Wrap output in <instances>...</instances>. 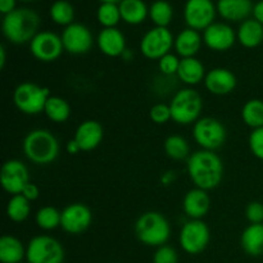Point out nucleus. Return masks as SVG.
I'll list each match as a JSON object with an SVG mask.
<instances>
[{
  "mask_svg": "<svg viewBox=\"0 0 263 263\" xmlns=\"http://www.w3.org/2000/svg\"><path fill=\"white\" fill-rule=\"evenodd\" d=\"M186 168L190 180L199 189L213 190L222 181V159L215 152L202 149L192 153L187 158Z\"/></svg>",
  "mask_w": 263,
  "mask_h": 263,
  "instance_id": "obj_1",
  "label": "nucleus"
},
{
  "mask_svg": "<svg viewBox=\"0 0 263 263\" xmlns=\"http://www.w3.org/2000/svg\"><path fill=\"white\" fill-rule=\"evenodd\" d=\"M40 17L37 13L28 8H18L4 15L3 20V35L9 43L15 45L31 43L40 31Z\"/></svg>",
  "mask_w": 263,
  "mask_h": 263,
  "instance_id": "obj_2",
  "label": "nucleus"
},
{
  "mask_svg": "<svg viewBox=\"0 0 263 263\" xmlns=\"http://www.w3.org/2000/svg\"><path fill=\"white\" fill-rule=\"evenodd\" d=\"M23 153L26 158L39 166L50 164L59 156V141L49 130L35 128L23 139Z\"/></svg>",
  "mask_w": 263,
  "mask_h": 263,
  "instance_id": "obj_3",
  "label": "nucleus"
},
{
  "mask_svg": "<svg viewBox=\"0 0 263 263\" xmlns=\"http://www.w3.org/2000/svg\"><path fill=\"white\" fill-rule=\"evenodd\" d=\"M134 230L140 243L156 248L166 246L171 236V225L168 220L157 211H148L139 216Z\"/></svg>",
  "mask_w": 263,
  "mask_h": 263,
  "instance_id": "obj_4",
  "label": "nucleus"
},
{
  "mask_svg": "<svg viewBox=\"0 0 263 263\" xmlns=\"http://www.w3.org/2000/svg\"><path fill=\"white\" fill-rule=\"evenodd\" d=\"M172 121L179 125L195 123L200 117L203 109L202 97L192 87L179 90L170 103Z\"/></svg>",
  "mask_w": 263,
  "mask_h": 263,
  "instance_id": "obj_5",
  "label": "nucleus"
},
{
  "mask_svg": "<svg viewBox=\"0 0 263 263\" xmlns=\"http://www.w3.org/2000/svg\"><path fill=\"white\" fill-rule=\"evenodd\" d=\"M48 87L35 82L26 81L18 85L13 92V102L20 112L28 116H36L44 112L46 102L50 98Z\"/></svg>",
  "mask_w": 263,
  "mask_h": 263,
  "instance_id": "obj_6",
  "label": "nucleus"
},
{
  "mask_svg": "<svg viewBox=\"0 0 263 263\" xmlns=\"http://www.w3.org/2000/svg\"><path fill=\"white\" fill-rule=\"evenodd\" d=\"M64 256L63 246L49 235L35 236L26 247L27 263H63Z\"/></svg>",
  "mask_w": 263,
  "mask_h": 263,
  "instance_id": "obj_7",
  "label": "nucleus"
},
{
  "mask_svg": "<svg viewBox=\"0 0 263 263\" xmlns=\"http://www.w3.org/2000/svg\"><path fill=\"white\" fill-rule=\"evenodd\" d=\"M193 138L204 151L215 152L225 144L228 130L220 120L213 117L199 118L193 127Z\"/></svg>",
  "mask_w": 263,
  "mask_h": 263,
  "instance_id": "obj_8",
  "label": "nucleus"
},
{
  "mask_svg": "<svg viewBox=\"0 0 263 263\" xmlns=\"http://www.w3.org/2000/svg\"><path fill=\"white\" fill-rule=\"evenodd\" d=\"M211 240V231L202 220H190L184 223L179 234V243L182 251L197 256L207 249Z\"/></svg>",
  "mask_w": 263,
  "mask_h": 263,
  "instance_id": "obj_9",
  "label": "nucleus"
},
{
  "mask_svg": "<svg viewBox=\"0 0 263 263\" xmlns=\"http://www.w3.org/2000/svg\"><path fill=\"white\" fill-rule=\"evenodd\" d=\"M175 40L172 32L167 27H154L141 37L140 51L146 59L159 61L162 57L171 53Z\"/></svg>",
  "mask_w": 263,
  "mask_h": 263,
  "instance_id": "obj_10",
  "label": "nucleus"
},
{
  "mask_svg": "<svg viewBox=\"0 0 263 263\" xmlns=\"http://www.w3.org/2000/svg\"><path fill=\"white\" fill-rule=\"evenodd\" d=\"M30 51L43 63L57 61L64 51L62 37L51 31H40L30 43Z\"/></svg>",
  "mask_w": 263,
  "mask_h": 263,
  "instance_id": "obj_11",
  "label": "nucleus"
},
{
  "mask_svg": "<svg viewBox=\"0 0 263 263\" xmlns=\"http://www.w3.org/2000/svg\"><path fill=\"white\" fill-rule=\"evenodd\" d=\"M216 10L212 0H187L184 8V18L187 27L195 31H204L215 23Z\"/></svg>",
  "mask_w": 263,
  "mask_h": 263,
  "instance_id": "obj_12",
  "label": "nucleus"
},
{
  "mask_svg": "<svg viewBox=\"0 0 263 263\" xmlns=\"http://www.w3.org/2000/svg\"><path fill=\"white\" fill-rule=\"evenodd\" d=\"M62 43L67 53L72 55H82L91 50L94 37L89 28L82 23H72L64 27L62 33Z\"/></svg>",
  "mask_w": 263,
  "mask_h": 263,
  "instance_id": "obj_13",
  "label": "nucleus"
},
{
  "mask_svg": "<svg viewBox=\"0 0 263 263\" xmlns=\"http://www.w3.org/2000/svg\"><path fill=\"white\" fill-rule=\"evenodd\" d=\"M92 222V212L84 203H72L62 211L61 228L71 235L85 233Z\"/></svg>",
  "mask_w": 263,
  "mask_h": 263,
  "instance_id": "obj_14",
  "label": "nucleus"
},
{
  "mask_svg": "<svg viewBox=\"0 0 263 263\" xmlns=\"http://www.w3.org/2000/svg\"><path fill=\"white\" fill-rule=\"evenodd\" d=\"M0 182L8 194L18 195L30 182V175L25 163L20 159H9L5 162L0 172Z\"/></svg>",
  "mask_w": 263,
  "mask_h": 263,
  "instance_id": "obj_15",
  "label": "nucleus"
},
{
  "mask_svg": "<svg viewBox=\"0 0 263 263\" xmlns=\"http://www.w3.org/2000/svg\"><path fill=\"white\" fill-rule=\"evenodd\" d=\"M236 33L231 26L215 22L203 32V43L213 51H228L236 41Z\"/></svg>",
  "mask_w": 263,
  "mask_h": 263,
  "instance_id": "obj_16",
  "label": "nucleus"
},
{
  "mask_svg": "<svg viewBox=\"0 0 263 263\" xmlns=\"http://www.w3.org/2000/svg\"><path fill=\"white\" fill-rule=\"evenodd\" d=\"M238 85V80L230 69L217 67L207 72L204 79V86L211 94L223 97L231 94Z\"/></svg>",
  "mask_w": 263,
  "mask_h": 263,
  "instance_id": "obj_17",
  "label": "nucleus"
},
{
  "mask_svg": "<svg viewBox=\"0 0 263 263\" xmlns=\"http://www.w3.org/2000/svg\"><path fill=\"white\" fill-rule=\"evenodd\" d=\"M104 138V128L98 121L86 120L77 126L74 131V140L82 152H90L97 149Z\"/></svg>",
  "mask_w": 263,
  "mask_h": 263,
  "instance_id": "obj_18",
  "label": "nucleus"
},
{
  "mask_svg": "<svg viewBox=\"0 0 263 263\" xmlns=\"http://www.w3.org/2000/svg\"><path fill=\"white\" fill-rule=\"evenodd\" d=\"M97 45L100 53L109 58L122 57L127 49L125 35L117 27L103 28L97 37Z\"/></svg>",
  "mask_w": 263,
  "mask_h": 263,
  "instance_id": "obj_19",
  "label": "nucleus"
},
{
  "mask_svg": "<svg viewBox=\"0 0 263 263\" xmlns=\"http://www.w3.org/2000/svg\"><path fill=\"white\" fill-rule=\"evenodd\" d=\"M211 208V198L207 190L194 187L185 194L182 199V210L190 220H202Z\"/></svg>",
  "mask_w": 263,
  "mask_h": 263,
  "instance_id": "obj_20",
  "label": "nucleus"
},
{
  "mask_svg": "<svg viewBox=\"0 0 263 263\" xmlns=\"http://www.w3.org/2000/svg\"><path fill=\"white\" fill-rule=\"evenodd\" d=\"M252 0H218L217 12L223 20L230 22H244L253 13Z\"/></svg>",
  "mask_w": 263,
  "mask_h": 263,
  "instance_id": "obj_21",
  "label": "nucleus"
},
{
  "mask_svg": "<svg viewBox=\"0 0 263 263\" xmlns=\"http://www.w3.org/2000/svg\"><path fill=\"white\" fill-rule=\"evenodd\" d=\"M203 44V36L199 31L185 28L175 39V50L181 58H193L199 53Z\"/></svg>",
  "mask_w": 263,
  "mask_h": 263,
  "instance_id": "obj_22",
  "label": "nucleus"
},
{
  "mask_svg": "<svg viewBox=\"0 0 263 263\" xmlns=\"http://www.w3.org/2000/svg\"><path fill=\"white\" fill-rule=\"evenodd\" d=\"M205 68L202 62L197 58H181L180 62L179 71H177V77L180 81L184 82L187 86H195L204 81L205 79Z\"/></svg>",
  "mask_w": 263,
  "mask_h": 263,
  "instance_id": "obj_23",
  "label": "nucleus"
},
{
  "mask_svg": "<svg viewBox=\"0 0 263 263\" xmlns=\"http://www.w3.org/2000/svg\"><path fill=\"white\" fill-rule=\"evenodd\" d=\"M243 251L251 257L263 256V223H251L240 236Z\"/></svg>",
  "mask_w": 263,
  "mask_h": 263,
  "instance_id": "obj_24",
  "label": "nucleus"
},
{
  "mask_svg": "<svg viewBox=\"0 0 263 263\" xmlns=\"http://www.w3.org/2000/svg\"><path fill=\"white\" fill-rule=\"evenodd\" d=\"M236 37L244 48H257L263 43V25L256 20H246L239 26Z\"/></svg>",
  "mask_w": 263,
  "mask_h": 263,
  "instance_id": "obj_25",
  "label": "nucleus"
},
{
  "mask_svg": "<svg viewBox=\"0 0 263 263\" xmlns=\"http://www.w3.org/2000/svg\"><path fill=\"white\" fill-rule=\"evenodd\" d=\"M26 258V247L13 235H4L0 239V262L21 263Z\"/></svg>",
  "mask_w": 263,
  "mask_h": 263,
  "instance_id": "obj_26",
  "label": "nucleus"
},
{
  "mask_svg": "<svg viewBox=\"0 0 263 263\" xmlns=\"http://www.w3.org/2000/svg\"><path fill=\"white\" fill-rule=\"evenodd\" d=\"M118 7L121 18L128 25H140L149 15V9L143 0H122Z\"/></svg>",
  "mask_w": 263,
  "mask_h": 263,
  "instance_id": "obj_27",
  "label": "nucleus"
},
{
  "mask_svg": "<svg viewBox=\"0 0 263 263\" xmlns=\"http://www.w3.org/2000/svg\"><path fill=\"white\" fill-rule=\"evenodd\" d=\"M44 113L51 122L64 123L71 116V105L63 98L51 95L46 102Z\"/></svg>",
  "mask_w": 263,
  "mask_h": 263,
  "instance_id": "obj_28",
  "label": "nucleus"
},
{
  "mask_svg": "<svg viewBox=\"0 0 263 263\" xmlns=\"http://www.w3.org/2000/svg\"><path fill=\"white\" fill-rule=\"evenodd\" d=\"M241 120L252 130L263 127V100H248L241 108Z\"/></svg>",
  "mask_w": 263,
  "mask_h": 263,
  "instance_id": "obj_29",
  "label": "nucleus"
},
{
  "mask_svg": "<svg viewBox=\"0 0 263 263\" xmlns=\"http://www.w3.org/2000/svg\"><path fill=\"white\" fill-rule=\"evenodd\" d=\"M31 213V202L22 194L12 195L7 204V216L13 222H23Z\"/></svg>",
  "mask_w": 263,
  "mask_h": 263,
  "instance_id": "obj_30",
  "label": "nucleus"
},
{
  "mask_svg": "<svg viewBox=\"0 0 263 263\" xmlns=\"http://www.w3.org/2000/svg\"><path fill=\"white\" fill-rule=\"evenodd\" d=\"M164 152L174 161H184L190 157V146L185 138L180 135H170L164 140Z\"/></svg>",
  "mask_w": 263,
  "mask_h": 263,
  "instance_id": "obj_31",
  "label": "nucleus"
},
{
  "mask_svg": "<svg viewBox=\"0 0 263 263\" xmlns=\"http://www.w3.org/2000/svg\"><path fill=\"white\" fill-rule=\"evenodd\" d=\"M149 17L156 27H168L174 18L172 5L166 0H157L149 8Z\"/></svg>",
  "mask_w": 263,
  "mask_h": 263,
  "instance_id": "obj_32",
  "label": "nucleus"
},
{
  "mask_svg": "<svg viewBox=\"0 0 263 263\" xmlns=\"http://www.w3.org/2000/svg\"><path fill=\"white\" fill-rule=\"evenodd\" d=\"M61 211L57 210L55 207H51V205H45L36 212L35 222L41 230L50 231L55 230L57 228H61Z\"/></svg>",
  "mask_w": 263,
  "mask_h": 263,
  "instance_id": "obj_33",
  "label": "nucleus"
},
{
  "mask_svg": "<svg viewBox=\"0 0 263 263\" xmlns=\"http://www.w3.org/2000/svg\"><path fill=\"white\" fill-rule=\"evenodd\" d=\"M49 14H50L51 21L54 23L67 27V26L73 23L74 9L71 3L67 2V0H57L50 7Z\"/></svg>",
  "mask_w": 263,
  "mask_h": 263,
  "instance_id": "obj_34",
  "label": "nucleus"
},
{
  "mask_svg": "<svg viewBox=\"0 0 263 263\" xmlns=\"http://www.w3.org/2000/svg\"><path fill=\"white\" fill-rule=\"evenodd\" d=\"M98 22L103 26V28H112L118 25L121 18L120 7L115 3H102L97 12Z\"/></svg>",
  "mask_w": 263,
  "mask_h": 263,
  "instance_id": "obj_35",
  "label": "nucleus"
},
{
  "mask_svg": "<svg viewBox=\"0 0 263 263\" xmlns=\"http://www.w3.org/2000/svg\"><path fill=\"white\" fill-rule=\"evenodd\" d=\"M149 117H151L152 122H154L156 125H164V123H167L168 121L172 120L170 104H164V103L154 104L151 108V110H149Z\"/></svg>",
  "mask_w": 263,
  "mask_h": 263,
  "instance_id": "obj_36",
  "label": "nucleus"
},
{
  "mask_svg": "<svg viewBox=\"0 0 263 263\" xmlns=\"http://www.w3.org/2000/svg\"><path fill=\"white\" fill-rule=\"evenodd\" d=\"M180 62L181 59L179 58L175 54L168 53L164 57H162L158 61V68L161 71V73L166 74V76H172V74H177V71H179Z\"/></svg>",
  "mask_w": 263,
  "mask_h": 263,
  "instance_id": "obj_37",
  "label": "nucleus"
},
{
  "mask_svg": "<svg viewBox=\"0 0 263 263\" xmlns=\"http://www.w3.org/2000/svg\"><path fill=\"white\" fill-rule=\"evenodd\" d=\"M153 263H179V254L167 244L158 247L153 254Z\"/></svg>",
  "mask_w": 263,
  "mask_h": 263,
  "instance_id": "obj_38",
  "label": "nucleus"
},
{
  "mask_svg": "<svg viewBox=\"0 0 263 263\" xmlns=\"http://www.w3.org/2000/svg\"><path fill=\"white\" fill-rule=\"evenodd\" d=\"M248 141L252 154L263 161V127L252 130Z\"/></svg>",
  "mask_w": 263,
  "mask_h": 263,
  "instance_id": "obj_39",
  "label": "nucleus"
},
{
  "mask_svg": "<svg viewBox=\"0 0 263 263\" xmlns=\"http://www.w3.org/2000/svg\"><path fill=\"white\" fill-rule=\"evenodd\" d=\"M246 218L249 223H263V203L251 202L246 208Z\"/></svg>",
  "mask_w": 263,
  "mask_h": 263,
  "instance_id": "obj_40",
  "label": "nucleus"
},
{
  "mask_svg": "<svg viewBox=\"0 0 263 263\" xmlns=\"http://www.w3.org/2000/svg\"><path fill=\"white\" fill-rule=\"evenodd\" d=\"M21 194H22L26 199L30 200V202H33V200L37 199L39 195H40V189H39L37 185L30 181L26 185L25 189H23V192L21 193Z\"/></svg>",
  "mask_w": 263,
  "mask_h": 263,
  "instance_id": "obj_41",
  "label": "nucleus"
},
{
  "mask_svg": "<svg viewBox=\"0 0 263 263\" xmlns=\"http://www.w3.org/2000/svg\"><path fill=\"white\" fill-rule=\"evenodd\" d=\"M15 9V0H0V12L4 15Z\"/></svg>",
  "mask_w": 263,
  "mask_h": 263,
  "instance_id": "obj_42",
  "label": "nucleus"
},
{
  "mask_svg": "<svg viewBox=\"0 0 263 263\" xmlns=\"http://www.w3.org/2000/svg\"><path fill=\"white\" fill-rule=\"evenodd\" d=\"M66 151H67V153L71 154V156H76V154H79L80 152H82L81 148H80V145L77 144V141L74 140V139H71V140L67 143Z\"/></svg>",
  "mask_w": 263,
  "mask_h": 263,
  "instance_id": "obj_43",
  "label": "nucleus"
},
{
  "mask_svg": "<svg viewBox=\"0 0 263 263\" xmlns=\"http://www.w3.org/2000/svg\"><path fill=\"white\" fill-rule=\"evenodd\" d=\"M253 15H254V20L258 21L261 25H263V0L257 3V4L253 7Z\"/></svg>",
  "mask_w": 263,
  "mask_h": 263,
  "instance_id": "obj_44",
  "label": "nucleus"
},
{
  "mask_svg": "<svg viewBox=\"0 0 263 263\" xmlns=\"http://www.w3.org/2000/svg\"><path fill=\"white\" fill-rule=\"evenodd\" d=\"M5 62H7V50L4 46H0V68L4 69Z\"/></svg>",
  "mask_w": 263,
  "mask_h": 263,
  "instance_id": "obj_45",
  "label": "nucleus"
},
{
  "mask_svg": "<svg viewBox=\"0 0 263 263\" xmlns=\"http://www.w3.org/2000/svg\"><path fill=\"white\" fill-rule=\"evenodd\" d=\"M100 3H115V4H117V3H121L122 0H99Z\"/></svg>",
  "mask_w": 263,
  "mask_h": 263,
  "instance_id": "obj_46",
  "label": "nucleus"
},
{
  "mask_svg": "<svg viewBox=\"0 0 263 263\" xmlns=\"http://www.w3.org/2000/svg\"><path fill=\"white\" fill-rule=\"evenodd\" d=\"M22 2H32V0H22Z\"/></svg>",
  "mask_w": 263,
  "mask_h": 263,
  "instance_id": "obj_47",
  "label": "nucleus"
}]
</instances>
